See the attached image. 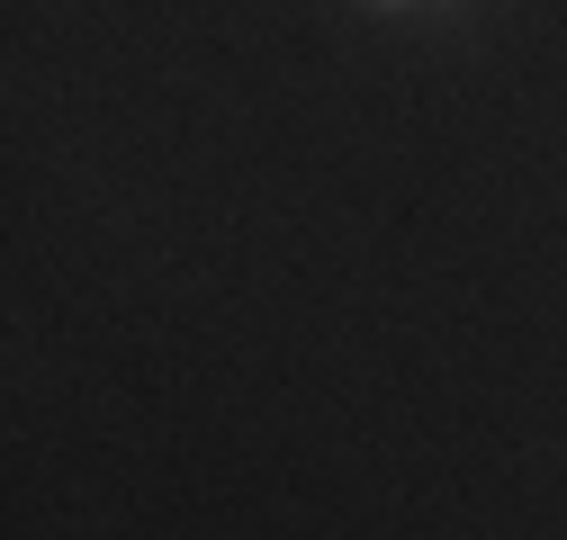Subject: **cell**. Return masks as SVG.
<instances>
[{
	"label": "cell",
	"mask_w": 567,
	"mask_h": 540,
	"mask_svg": "<svg viewBox=\"0 0 567 540\" xmlns=\"http://www.w3.org/2000/svg\"><path fill=\"white\" fill-rule=\"evenodd\" d=\"M370 10H405V0H370Z\"/></svg>",
	"instance_id": "cell-1"
}]
</instances>
